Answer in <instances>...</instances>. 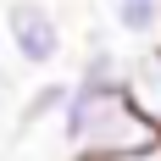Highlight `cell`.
Segmentation results:
<instances>
[{"label": "cell", "mask_w": 161, "mask_h": 161, "mask_svg": "<svg viewBox=\"0 0 161 161\" xmlns=\"http://www.w3.org/2000/svg\"><path fill=\"white\" fill-rule=\"evenodd\" d=\"M56 133L67 145V161H117L156 139V128H145L117 89H78V83L61 106Z\"/></svg>", "instance_id": "1"}, {"label": "cell", "mask_w": 161, "mask_h": 161, "mask_svg": "<svg viewBox=\"0 0 161 161\" xmlns=\"http://www.w3.org/2000/svg\"><path fill=\"white\" fill-rule=\"evenodd\" d=\"M0 39H6V50H11L22 67L45 72V67L61 61L67 28H61V17L50 11L45 0H11V6H6V22H0Z\"/></svg>", "instance_id": "2"}, {"label": "cell", "mask_w": 161, "mask_h": 161, "mask_svg": "<svg viewBox=\"0 0 161 161\" xmlns=\"http://www.w3.org/2000/svg\"><path fill=\"white\" fill-rule=\"evenodd\" d=\"M117 95L133 106V117H139L145 128L161 133V39L156 45H139L133 56H122V83H117Z\"/></svg>", "instance_id": "3"}, {"label": "cell", "mask_w": 161, "mask_h": 161, "mask_svg": "<svg viewBox=\"0 0 161 161\" xmlns=\"http://www.w3.org/2000/svg\"><path fill=\"white\" fill-rule=\"evenodd\" d=\"M72 83H78V89H117V83H122V50H111V45H89V56L78 61Z\"/></svg>", "instance_id": "4"}, {"label": "cell", "mask_w": 161, "mask_h": 161, "mask_svg": "<svg viewBox=\"0 0 161 161\" xmlns=\"http://www.w3.org/2000/svg\"><path fill=\"white\" fill-rule=\"evenodd\" d=\"M67 95H72V78H50V83H39L28 95V106H22V128H39V122H61V106H67Z\"/></svg>", "instance_id": "5"}, {"label": "cell", "mask_w": 161, "mask_h": 161, "mask_svg": "<svg viewBox=\"0 0 161 161\" xmlns=\"http://www.w3.org/2000/svg\"><path fill=\"white\" fill-rule=\"evenodd\" d=\"M111 22L128 39H156L161 33V0H111Z\"/></svg>", "instance_id": "6"}, {"label": "cell", "mask_w": 161, "mask_h": 161, "mask_svg": "<svg viewBox=\"0 0 161 161\" xmlns=\"http://www.w3.org/2000/svg\"><path fill=\"white\" fill-rule=\"evenodd\" d=\"M117 161H161V133L150 139V145H139V150H128V156H117Z\"/></svg>", "instance_id": "7"}, {"label": "cell", "mask_w": 161, "mask_h": 161, "mask_svg": "<svg viewBox=\"0 0 161 161\" xmlns=\"http://www.w3.org/2000/svg\"><path fill=\"white\" fill-rule=\"evenodd\" d=\"M6 95H11V78H6V67H0V106H6Z\"/></svg>", "instance_id": "8"}, {"label": "cell", "mask_w": 161, "mask_h": 161, "mask_svg": "<svg viewBox=\"0 0 161 161\" xmlns=\"http://www.w3.org/2000/svg\"><path fill=\"white\" fill-rule=\"evenodd\" d=\"M0 45H6V39H0Z\"/></svg>", "instance_id": "9"}]
</instances>
